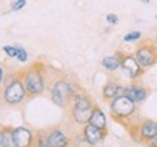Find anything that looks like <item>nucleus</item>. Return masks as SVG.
Masks as SVG:
<instances>
[{
  "mask_svg": "<svg viewBox=\"0 0 157 147\" xmlns=\"http://www.w3.org/2000/svg\"><path fill=\"white\" fill-rule=\"evenodd\" d=\"M25 6H26V0H15V2H13V3L10 5V10L12 12L22 10Z\"/></svg>",
  "mask_w": 157,
  "mask_h": 147,
  "instance_id": "obj_21",
  "label": "nucleus"
},
{
  "mask_svg": "<svg viewBox=\"0 0 157 147\" xmlns=\"http://www.w3.org/2000/svg\"><path fill=\"white\" fill-rule=\"evenodd\" d=\"M119 58H121V68L128 74L129 79H138L143 76L144 68L140 66V63L137 61L134 54H128V52H119Z\"/></svg>",
  "mask_w": 157,
  "mask_h": 147,
  "instance_id": "obj_6",
  "label": "nucleus"
},
{
  "mask_svg": "<svg viewBox=\"0 0 157 147\" xmlns=\"http://www.w3.org/2000/svg\"><path fill=\"white\" fill-rule=\"evenodd\" d=\"M111 114L117 121H124V119L131 118L135 112L137 103L132 102L127 95H118L113 99H111Z\"/></svg>",
  "mask_w": 157,
  "mask_h": 147,
  "instance_id": "obj_4",
  "label": "nucleus"
},
{
  "mask_svg": "<svg viewBox=\"0 0 157 147\" xmlns=\"http://www.w3.org/2000/svg\"><path fill=\"white\" fill-rule=\"evenodd\" d=\"M125 95L135 103H141L148 96V89L144 87L143 85H140V83H132L131 86L125 87Z\"/></svg>",
  "mask_w": 157,
  "mask_h": 147,
  "instance_id": "obj_11",
  "label": "nucleus"
},
{
  "mask_svg": "<svg viewBox=\"0 0 157 147\" xmlns=\"http://www.w3.org/2000/svg\"><path fill=\"white\" fill-rule=\"evenodd\" d=\"M3 147H15V144H13V138H12V127H5Z\"/></svg>",
  "mask_w": 157,
  "mask_h": 147,
  "instance_id": "obj_16",
  "label": "nucleus"
},
{
  "mask_svg": "<svg viewBox=\"0 0 157 147\" xmlns=\"http://www.w3.org/2000/svg\"><path fill=\"white\" fill-rule=\"evenodd\" d=\"M137 61L140 63V66L143 68H148L153 67L157 63V52L154 50L153 44H141L134 52Z\"/></svg>",
  "mask_w": 157,
  "mask_h": 147,
  "instance_id": "obj_7",
  "label": "nucleus"
},
{
  "mask_svg": "<svg viewBox=\"0 0 157 147\" xmlns=\"http://www.w3.org/2000/svg\"><path fill=\"white\" fill-rule=\"evenodd\" d=\"M93 111V102L92 98L87 96L86 93H74L71 99V118L76 124L84 125L89 122L90 115Z\"/></svg>",
  "mask_w": 157,
  "mask_h": 147,
  "instance_id": "obj_1",
  "label": "nucleus"
},
{
  "mask_svg": "<svg viewBox=\"0 0 157 147\" xmlns=\"http://www.w3.org/2000/svg\"><path fill=\"white\" fill-rule=\"evenodd\" d=\"M102 67L108 70V72H117L118 68H121V58H119V52L112 54V56L103 57L102 60Z\"/></svg>",
  "mask_w": 157,
  "mask_h": 147,
  "instance_id": "obj_14",
  "label": "nucleus"
},
{
  "mask_svg": "<svg viewBox=\"0 0 157 147\" xmlns=\"http://www.w3.org/2000/svg\"><path fill=\"white\" fill-rule=\"evenodd\" d=\"M156 19H157V15H156Z\"/></svg>",
  "mask_w": 157,
  "mask_h": 147,
  "instance_id": "obj_28",
  "label": "nucleus"
},
{
  "mask_svg": "<svg viewBox=\"0 0 157 147\" xmlns=\"http://www.w3.org/2000/svg\"><path fill=\"white\" fill-rule=\"evenodd\" d=\"M147 146H148V147H157V136L153 137L150 141H147Z\"/></svg>",
  "mask_w": 157,
  "mask_h": 147,
  "instance_id": "obj_23",
  "label": "nucleus"
},
{
  "mask_svg": "<svg viewBox=\"0 0 157 147\" xmlns=\"http://www.w3.org/2000/svg\"><path fill=\"white\" fill-rule=\"evenodd\" d=\"M118 93H119V85H117L115 82H109L103 89H102V96L103 99H113L115 96H118Z\"/></svg>",
  "mask_w": 157,
  "mask_h": 147,
  "instance_id": "obj_15",
  "label": "nucleus"
},
{
  "mask_svg": "<svg viewBox=\"0 0 157 147\" xmlns=\"http://www.w3.org/2000/svg\"><path fill=\"white\" fill-rule=\"evenodd\" d=\"M26 96L28 95H26V89L23 86L22 76H15L6 83L5 91H3V101L7 105H17Z\"/></svg>",
  "mask_w": 157,
  "mask_h": 147,
  "instance_id": "obj_5",
  "label": "nucleus"
},
{
  "mask_svg": "<svg viewBox=\"0 0 157 147\" xmlns=\"http://www.w3.org/2000/svg\"><path fill=\"white\" fill-rule=\"evenodd\" d=\"M16 58L21 63H26V61H28V51L25 50V48H22V47H17Z\"/></svg>",
  "mask_w": 157,
  "mask_h": 147,
  "instance_id": "obj_20",
  "label": "nucleus"
},
{
  "mask_svg": "<svg viewBox=\"0 0 157 147\" xmlns=\"http://www.w3.org/2000/svg\"><path fill=\"white\" fill-rule=\"evenodd\" d=\"M3 51L6 52V56L7 57L16 58V54H17V47L16 45H5L3 47Z\"/></svg>",
  "mask_w": 157,
  "mask_h": 147,
  "instance_id": "obj_19",
  "label": "nucleus"
},
{
  "mask_svg": "<svg viewBox=\"0 0 157 147\" xmlns=\"http://www.w3.org/2000/svg\"><path fill=\"white\" fill-rule=\"evenodd\" d=\"M47 134V141L50 147H70L71 146V137H68L64 131L54 128L50 130Z\"/></svg>",
  "mask_w": 157,
  "mask_h": 147,
  "instance_id": "obj_10",
  "label": "nucleus"
},
{
  "mask_svg": "<svg viewBox=\"0 0 157 147\" xmlns=\"http://www.w3.org/2000/svg\"><path fill=\"white\" fill-rule=\"evenodd\" d=\"M138 136L143 141H150L153 137L157 136V122L153 119H146L140 124L138 128Z\"/></svg>",
  "mask_w": 157,
  "mask_h": 147,
  "instance_id": "obj_12",
  "label": "nucleus"
},
{
  "mask_svg": "<svg viewBox=\"0 0 157 147\" xmlns=\"http://www.w3.org/2000/svg\"><path fill=\"white\" fill-rule=\"evenodd\" d=\"M106 21H108L109 25H117L118 21H119V17H118L115 13H109V15L106 16Z\"/></svg>",
  "mask_w": 157,
  "mask_h": 147,
  "instance_id": "obj_22",
  "label": "nucleus"
},
{
  "mask_svg": "<svg viewBox=\"0 0 157 147\" xmlns=\"http://www.w3.org/2000/svg\"><path fill=\"white\" fill-rule=\"evenodd\" d=\"M3 77H5V73H3V68L0 66V85H2V82H3Z\"/></svg>",
  "mask_w": 157,
  "mask_h": 147,
  "instance_id": "obj_25",
  "label": "nucleus"
},
{
  "mask_svg": "<svg viewBox=\"0 0 157 147\" xmlns=\"http://www.w3.org/2000/svg\"><path fill=\"white\" fill-rule=\"evenodd\" d=\"M105 137H106V130H101V128L93 127V125H90V124H84L83 140L90 147H95L98 144H101Z\"/></svg>",
  "mask_w": 157,
  "mask_h": 147,
  "instance_id": "obj_9",
  "label": "nucleus"
},
{
  "mask_svg": "<svg viewBox=\"0 0 157 147\" xmlns=\"http://www.w3.org/2000/svg\"><path fill=\"white\" fill-rule=\"evenodd\" d=\"M87 124L98 127L101 130H106V117L99 106H93V111H92V115H90V119Z\"/></svg>",
  "mask_w": 157,
  "mask_h": 147,
  "instance_id": "obj_13",
  "label": "nucleus"
},
{
  "mask_svg": "<svg viewBox=\"0 0 157 147\" xmlns=\"http://www.w3.org/2000/svg\"><path fill=\"white\" fill-rule=\"evenodd\" d=\"M153 45H154V50H156V52H157V40L154 41V44H153Z\"/></svg>",
  "mask_w": 157,
  "mask_h": 147,
  "instance_id": "obj_26",
  "label": "nucleus"
},
{
  "mask_svg": "<svg viewBox=\"0 0 157 147\" xmlns=\"http://www.w3.org/2000/svg\"><path fill=\"white\" fill-rule=\"evenodd\" d=\"M23 86L26 89L28 96H38L45 91V76L42 73V68L34 64L32 67L25 70L22 74Z\"/></svg>",
  "mask_w": 157,
  "mask_h": 147,
  "instance_id": "obj_2",
  "label": "nucleus"
},
{
  "mask_svg": "<svg viewBox=\"0 0 157 147\" xmlns=\"http://www.w3.org/2000/svg\"><path fill=\"white\" fill-rule=\"evenodd\" d=\"M32 147H50V144L47 141V134L45 133H38L35 136V141Z\"/></svg>",
  "mask_w": 157,
  "mask_h": 147,
  "instance_id": "obj_17",
  "label": "nucleus"
},
{
  "mask_svg": "<svg viewBox=\"0 0 157 147\" xmlns=\"http://www.w3.org/2000/svg\"><path fill=\"white\" fill-rule=\"evenodd\" d=\"M143 37L140 31H132V32H128L127 35H124V41L125 42H135V41H138Z\"/></svg>",
  "mask_w": 157,
  "mask_h": 147,
  "instance_id": "obj_18",
  "label": "nucleus"
},
{
  "mask_svg": "<svg viewBox=\"0 0 157 147\" xmlns=\"http://www.w3.org/2000/svg\"><path fill=\"white\" fill-rule=\"evenodd\" d=\"M12 138L15 147H32L35 134L26 127H12Z\"/></svg>",
  "mask_w": 157,
  "mask_h": 147,
  "instance_id": "obj_8",
  "label": "nucleus"
},
{
  "mask_svg": "<svg viewBox=\"0 0 157 147\" xmlns=\"http://www.w3.org/2000/svg\"><path fill=\"white\" fill-rule=\"evenodd\" d=\"M76 92L77 91H74V86L70 82H67L66 79H58L51 86V101L58 108H67L71 103V99Z\"/></svg>",
  "mask_w": 157,
  "mask_h": 147,
  "instance_id": "obj_3",
  "label": "nucleus"
},
{
  "mask_svg": "<svg viewBox=\"0 0 157 147\" xmlns=\"http://www.w3.org/2000/svg\"><path fill=\"white\" fill-rule=\"evenodd\" d=\"M3 134H5V127L0 125V147H3Z\"/></svg>",
  "mask_w": 157,
  "mask_h": 147,
  "instance_id": "obj_24",
  "label": "nucleus"
},
{
  "mask_svg": "<svg viewBox=\"0 0 157 147\" xmlns=\"http://www.w3.org/2000/svg\"><path fill=\"white\" fill-rule=\"evenodd\" d=\"M141 2H143V3H148L150 0H141Z\"/></svg>",
  "mask_w": 157,
  "mask_h": 147,
  "instance_id": "obj_27",
  "label": "nucleus"
}]
</instances>
